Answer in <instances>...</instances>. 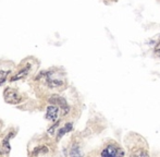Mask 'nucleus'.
<instances>
[{"label":"nucleus","instance_id":"20e7f679","mask_svg":"<svg viewBox=\"0 0 160 157\" xmlns=\"http://www.w3.org/2000/svg\"><path fill=\"white\" fill-rule=\"evenodd\" d=\"M59 116V108L54 105H49L46 110V119L50 121H56Z\"/></svg>","mask_w":160,"mask_h":157},{"label":"nucleus","instance_id":"9d476101","mask_svg":"<svg viewBox=\"0 0 160 157\" xmlns=\"http://www.w3.org/2000/svg\"><path fill=\"white\" fill-rule=\"evenodd\" d=\"M131 157H148V155L144 150H138V151H136Z\"/></svg>","mask_w":160,"mask_h":157},{"label":"nucleus","instance_id":"f8f14e48","mask_svg":"<svg viewBox=\"0 0 160 157\" xmlns=\"http://www.w3.org/2000/svg\"><path fill=\"white\" fill-rule=\"evenodd\" d=\"M156 50H160V42H159V44L157 45V47H156Z\"/></svg>","mask_w":160,"mask_h":157},{"label":"nucleus","instance_id":"f03ea898","mask_svg":"<svg viewBox=\"0 0 160 157\" xmlns=\"http://www.w3.org/2000/svg\"><path fill=\"white\" fill-rule=\"evenodd\" d=\"M48 102L50 103V105H54L57 106L58 108H60L63 111V115H67L69 111V106L63 97L59 96V95H51L49 97Z\"/></svg>","mask_w":160,"mask_h":157},{"label":"nucleus","instance_id":"39448f33","mask_svg":"<svg viewBox=\"0 0 160 157\" xmlns=\"http://www.w3.org/2000/svg\"><path fill=\"white\" fill-rule=\"evenodd\" d=\"M30 71H31V67L30 66H26V67H24L23 69L22 70H20L15 76H13L12 78H10V81L11 82H14V81H18V80H21V78H25V76L30 73Z\"/></svg>","mask_w":160,"mask_h":157},{"label":"nucleus","instance_id":"423d86ee","mask_svg":"<svg viewBox=\"0 0 160 157\" xmlns=\"http://www.w3.org/2000/svg\"><path fill=\"white\" fill-rule=\"evenodd\" d=\"M72 130V123L71 122H69V123H67L65 126H64L62 129H60L59 130V132H58V135H57V140H60L62 136L65 134V133L70 132V131Z\"/></svg>","mask_w":160,"mask_h":157},{"label":"nucleus","instance_id":"0eeeda50","mask_svg":"<svg viewBox=\"0 0 160 157\" xmlns=\"http://www.w3.org/2000/svg\"><path fill=\"white\" fill-rule=\"evenodd\" d=\"M14 135V133H11V134H8V135L6 136V139L3 140L2 142V148H3V153H9L10 150H11V147H10V144H9V140L12 138V136Z\"/></svg>","mask_w":160,"mask_h":157},{"label":"nucleus","instance_id":"f257e3e1","mask_svg":"<svg viewBox=\"0 0 160 157\" xmlns=\"http://www.w3.org/2000/svg\"><path fill=\"white\" fill-rule=\"evenodd\" d=\"M3 98L6 100V103L12 104V105H16L22 100V97L16 90L12 87H7L3 91Z\"/></svg>","mask_w":160,"mask_h":157},{"label":"nucleus","instance_id":"7ed1b4c3","mask_svg":"<svg viewBox=\"0 0 160 157\" xmlns=\"http://www.w3.org/2000/svg\"><path fill=\"white\" fill-rule=\"evenodd\" d=\"M123 152L120 147L115 145H108L106 148H103L101 152V157H122Z\"/></svg>","mask_w":160,"mask_h":157},{"label":"nucleus","instance_id":"6e6552de","mask_svg":"<svg viewBox=\"0 0 160 157\" xmlns=\"http://www.w3.org/2000/svg\"><path fill=\"white\" fill-rule=\"evenodd\" d=\"M70 157H82V153L81 150H80L79 145L74 144L70 151Z\"/></svg>","mask_w":160,"mask_h":157},{"label":"nucleus","instance_id":"9b49d317","mask_svg":"<svg viewBox=\"0 0 160 157\" xmlns=\"http://www.w3.org/2000/svg\"><path fill=\"white\" fill-rule=\"evenodd\" d=\"M58 124H59V121H57V122H56V124H54V126H52L51 128H49V130H48V133H49V134H52V133L54 132V130H56V128H57Z\"/></svg>","mask_w":160,"mask_h":157},{"label":"nucleus","instance_id":"1a4fd4ad","mask_svg":"<svg viewBox=\"0 0 160 157\" xmlns=\"http://www.w3.org/2000/svg\"><path fill=\"white\" fill-rule=\"evenodd\" d=\"M48 152V147L47 146H42V147H37V148H35L34 150V152H33V154L34 155H38L39 153H47Z\"/></svg>","mask_w":160,"mask_h":157}]
</instances>
